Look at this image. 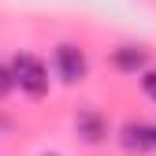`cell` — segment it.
<instances>
[{"instance_id": "obj_3", "label": "cell", "mask_w": 156, "mask_h": 156, "mask_svg": "<svg viewBox=\"0 0 156 156\" xmlns=\"http://www.w3.org/2000/svg\"><path fill=\"white\" fill-rule=\"evenodd\" d=\"M119 138H123V149H130V152H156V126L152 123H123Z\"/></svg>"}, {"instance_id": "obj_6", "label": "cell", "mask_w": 156, "mask_h": 156, "mask_svg": "<svg viewBox=\"0 0 156 156\" xmlns=\"http://www.w3.org/2000/svg\"><path fill=\"white\" fill-rule=\"evenodd\" d=\"M11 89H15V74H11V67H4V63H0V101H4Z\"/></svg>"}, {"instance_id": "obj_2", "label": "cell", "mask_w": 156, "mask_h": 156, "mask_svg": "<svg viewBox=\"0 0 156 156\" xmlns=\"http://www.w3.org/2000/svg\"><path fill=\"white\" fill-rule=\"evenodd\" d=\"M86 52L78 48V45H60L56 48V71H60L63 82H82L86 78Z\"/></svg>"}, {"instance_id": "obj_1", "label": "cell", "mask_w": 156, "mask_h": 156, "mask_svg": "<svg viewBox=\"0 0 156 156\" xmlns=\"http://www.w3.org/2000/svg\"><path fill=\"white\" fill-rule=\"evenodd\" d=\"M11 74H15V86L30 93V97H45L48 93V67L30 52H19L11 60Z\"/></svg>"}, {"instance_id": "obj_8", "label": "cell", "mask_w": 156, "mask_h": 156, "mask_svg": "<svg viewBox=\"0 0 156 156\" xmlns=\"http://www.w3.org/2000/svg\"><path fill=\"white\" fill-rule=\"evenodd\" d=\"M41 156H60V152H41Z\"/></svg>"}, {"instance_id": "obj_4", "label": "cell", "mask_w": 156, "mask_h": 156, "mask_svg": "<svg viewBox=\"0 0 156 156\" xmlns=\"http://www.w3.org/2000/svg\"><path fill=\"white\" fill-rule=\"evenodd\" d=\"M74 130H78V138H86L89 145L104 141V119H101V112L82 108V112H78V119H74Z\"/></svg>"}, {"instance_id": "obj_7", "label": "cell", "mask_w": 156, "mask_h": 156, "mask_svg": "<svg viewBox=\"0 0 156 156\" xmlns=\"http://www.w3.org/2000/svg\"><path fill=\"white\" fill-rule=\"evenodd\" d=\"M141 89H145L149 101H156V71H145L141 74Z\"/></svg>"}, {"instance_id": "obj_5", "label": "cell", "mask_w": 156, "mask_h": 156, "mask_svg": "<svg viewBox=\"0 0 156 156\" xmlns=\"http://www.w3.org/2000/svg\"><path fill=\"white\" fill-rule=\"evenodd\" d=\"M112 63L119 67V71L138 74V71H145V63H149V52H145V48H138V45H123V48H115Z\"/></svg>"}]
</instances>
